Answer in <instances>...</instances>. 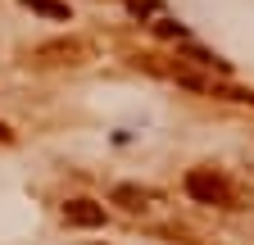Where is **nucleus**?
I'll return each instance as SVG.
<instances>
[{"label": "nucleus", "mask_w": 254, "mask_h": 245, "mask_svg": "<svg viewBox=\"0 0 254 245\" xmlns=\"http://www.w3.org/2000/svg\"><path fill=\"white\" fill-rule=\"evenodd\" d=\"M127 9H132V14H145V9H154V0H127Z\"/></svg>", "instance_id": "nucleus-6"}, {"label": "nucleus", "mask_w": 254, "mask_h": 245, "mask_svg": "<svg viewBox=\"0 0 254 245\" xmlns=\"http://www.w3.org/2000/svg\"><path fill=\"white\" fill-rule=\"evenodd\" d=\"M186 195L200 200V204H218V209H245L241 191H236L218 168H190V173H186Z\"/></svg>", "instance_id": "nucleus-1"}, {"label": "nucleus", "mask_w": 254, "mask_h": 245, "mask_svg": "<svg viewBox=\"0 0 254 245\" xmlns=\"http://www.w3.org/2000/svg\"><path fill=\"white\" fill-rule=\"evenodd\" d=\"M23 5L37 14H50V18H68V5H55V0H23Z\"/></svg>", "instance_id": "nucleus-5"}, {"label": "nucleus", "mask_w": 254, "mask_h": 245, "mask_svg": "<svg viewBox=\"0 0 254 245\" xmlns=\"http://www.w3.org/2000/svg\"><path fill=\"white\" fill-rule=\"evenodd\" d=\"M91 55H95L91 41L68 37V41H46V46H37V50L27 55V64H37V68H50V64H86Z\"/></svg>", "instance_id": "nucleus-2"}, {"label": "nucleus", "mask_w": 254, "mask_h": 245, "mask_svg": "<svg viewBox=\"0 0 254 245\" xmlns=\"http://www.w3.org/2000/svg\"><path fill=\"white\" fill-rule=\"evenodd\" d=\"M64 223H68V227H105V204L68 200V204H64Z\"/></svg>", "instance_id": "nucleus-3"}, {"label": "nucleus", "mask_w": 254, "mask_h": 245, "mask_svg": "<svg viewBox=\"0 0 254 245\" xmlns=\"http://www.w3.org/2000/svg\"><path fill=\"white\" fill-rule=\"evenodd\" d=\"M154 200V191H136V186H118L114 191V204H123V209H145Z\"/></svg>", "instance_id": "nucleus-4"}]
</instances>
